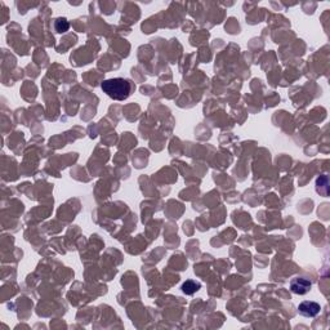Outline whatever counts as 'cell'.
I'll return each mask as SVG.
<instances>
[{
	"instance_id": "obj_5",
	"label": "cell",
	"mask_w": 330,
	"mask_h": 330,
	"mask_svg": "<svg viewBox=\"0 0 330 330\" xmlns=\"http://www.w3.org/2000/svg\"><path fill=\"white\" fill-rule=\"evenodd\" d=\"M54 27H56V31H57V33L62 34L66 33V31L70 29V23L66 21L65 18H58V20H56V25H54Z\"/></svg>"
},
{
	"instance_id": "obj_1",
	"label": "cell",
	"mask_w": 330,
	"mask_h": 330,
	"mask_svg": "<svg viewBox=\"0 0 330 330\" xmlns=\"http://www.w3.org/2000/svg\"><path fill=\"white\" fill-rule=\"evenodd\" d=\"M102 90L108 97L115 101H124L130 96L133 86L129 80L123 78H114V79L104 80L101 85Z\"/></svg>"
},
{
	"instance_id": "obj_4",
	"label": "cell",
	"mask_w": 330,
	"mask_h": 330,
	"mask_svg": "<svg viewBox=\"0 0 330 330\" xmlns=\"http://www.w3.org/2000/svg\"><path fill=\"white\" fill-rule=\"evenodd\" d=\"M200 288H201V285L199 283H196V281L187 280L186 283H183L182 291L183 293H186V294L191 295V294H194V293H196Z\"/></svg>"
},
{
	"instance_id": "obj_3",
	"label": "cell",
	"mask_w": 330,
	"mask_h": 330,
	"mask_svg": "<svg viewBox=\"0 0 330 330\" xmlns=\"http://www.w3.org/2000/svg\"><path fill=\"white\" fill-rule=\"evenodd\" d=\"M298 309H299V313L305 317H315L316 315H319L321 307L316 302L305 301L298 306Z\"/></svg>"
},
{
	"instance_id": "obj_2",
	"label": "cell",
	"mask_w": 330,
	"mask_h": 330,
	"mask_svg": "<svg viewBox=\"0 0 330 330\" xmlns=\"http://www.w3.org/2000/svg\"><path fill=\"white\" fill-rule=\"evenodd\" d=\"M312 288L311 281H309L305 277H295L290 281V290L298 295L307 294Z\"/></svg>"
}]
</instances>
